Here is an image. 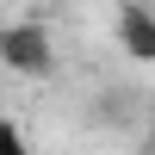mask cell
<instances>
[{"label":"cell","mask_w":155,"mask_h":155,"mask_svg":"<svg viewBox=\"0 0 155 155\" xmlns=\"http://www.w3.org/2000/svg\"><path fill=\"white\" fill-rule=\"evenodd\" d=\"M0 155H31L25 137H19V124H6V118H0Z\"/></svg>","instance_id":"obj_3"},{"label":"cell","mask_w":155,"mask_h":155,"mask_svg":"<svg viewBox=\"0 0 155 155\" xmlns=\"http://www.w3.org/2000/svg\"><path fill=\"white\" fill-rule=\"evenodd\" d=\"M0 62H6L12 74H31V81H44V74L56 68L44 25H6V31H0Z\"/></svg>","instance_id":"obj_1"},{"label":"cell","mask_w":155,"mask_h":155,"mask_svg":"<svg viewBox=\"0 0 155 155\" xmlns=\"http://www.w3.org/2000/svg\"><path fill=\"white\" fill-rule=\"evenodd\" d=\"M118 50L130 62H155V12L143 0H124L118 6Z\"/></svg>","instance_id":"obj_2"},{"label":"cell","mask_w":155,"mask_h":155,"mask_svg":"<svg viewBox=\"0 0 155 155\" xmlns=\"http://www.w3.org/2000/svg\"><path fill=\"white\" fill-rule=\"evenodd\" d=\"M149 143H155V137H149Z\"/></svg>","instance_id":"obj_5"},{"label":"cell","mask_w":155,"mask_h":155,"mask_svg":"<svg viewBox=\"0 0 155 155\" xmlns=\"http://www.w3.org/2000/svg\"><path fill=\"white\" fill-rule=\"evenodd\" d=\"M0 68H6V62H0Z\"/></svg>","instance_id":"obj_4"}]
</instances>
